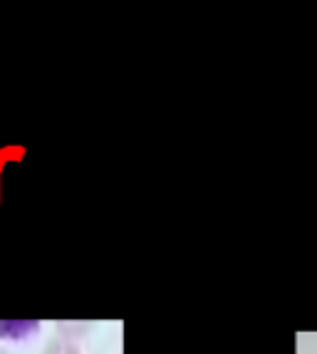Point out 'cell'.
Wrapping results in <instances>:
<instances>
[{"instance_id": "1", "label": "cell", "mask_w": 317, "mask_h": 354, "mask_svg": "<svg viewBox=\"0 0 317 354\" xmlns=\"http://www.w3.org/2000/svg\"><path fill=\"white\" fill-rule=\"evenodd\" d=\"M35 325H30V322H23V325H18V322H0V337H20L18 330H33Z\"/></svg>"}, {"instance_id": "2", "label": "cell", "mask_w": 317, "mask_h": 354, "mask_svg": "<svg viewBox=\"0 0 317 354\" xmlns=\"http://www.w3.org/2000/svg\"><path fill=\"white\" fill-rule=\"evenodd\" d=\"M45 354H75V352H72L70 347H65V344H53Z\"/></svg>"}]
</instances>
